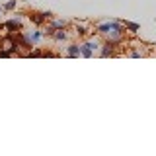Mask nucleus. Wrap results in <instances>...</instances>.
<instances>
[{"label": "nucleus", "instance_id": "1", "mask_svg": "<svg viewBox=\"0 0 156 156\" xmlns=\"http://www.w3.org/2000/svg\"><path fill=\"white\" fill-rule=\"evenodd\" d=\"M4 29H8V33H18V31H22V14H16V18L4 22Z\"/></svg>", "mask_w": 156, "mask_h": 156}, {"label": "nucleus", "instance_id": "2", "mask_svg": "<svg viewBox=\"0 0 156 156\" xmlns=\"http://www.w3.org/2000/svg\"><path fill=\"white\" fill-rule=\"evenodd\" d=\"M29 22L31 23H35V26H43V23L47 22V16H45V12H33V14H29Z\"/></svg>", "mask_w": 156, "mask_h": 156}, {"label": "nucleus", "instance_id": "3", "mask_svg": "<svg viewBox=\"0 0 156 156\" xmlns=\"http://www.w3.org/2000/svg\"><path fill=\"white\" fill-rule=\"evenodd\" d=\"M26 37H27V41L35 47L37 43L43 39V31H41V29H35V31H31V33H26Z\"/></svg>", "mask_w": 156, "mask_h": 156}, {"label": "nucleus", "instance_id": "4", "mask_svg": "<svg viewBox=\"0 0 156 156\" xmlns=\"http://www.w3.org/2000/svg\"><path fill=\"white\" fill-rule=\"evenodd\" d=\"M66 57L78 58V57H80V45H78V43H70V45L66 47Z\"/></svg>", "mask_w": 156, "mask_h": 156}, {"label": "nucleus", "instance_id": "5", "mask_svg": "<svg viewBox=\"0 0 156 156\" xmlns=\"http://www.w3.org/2000/svg\"><path fill=\"white\" fill-rule=\"evenodd\" d=\"M80 57H84V58H90V57H94V49H92L88 43L84 41L80 45Z\"/></svg>", "mask_w": 156, "mask_h": 156}, {"label": "nucleus", "instance_id": "6", "mask_svg": "<svg viewBox=\"0 0 156 156\" xmlns=\"http://www.w3.org/2000/svg\"><path fill=\"white\" fill-rule=\"evenodd\" d=\"M123 26H125V31H129V33H136L140 29V26L135 22H123Z\"/></svg>", "mask_w": 156, "mask_h": 156}, {"label": "nucleus", "instance_id": "7", "mask_svg": "<svg viewBox=\"0 0 156 156\" xmlns=\"http://www.w3.org/2000/svg\"><path fill=\"white\" fill-rule=\"evenodd\" d=\"M66 31H65V27L62 29H55V33H53V39H55V41H66Z\"/></svg>", "mask_w": 156, "mask_h": 156}, {"label": "nucleus", "instance_id": "8", "mask_svg": "<svg viewBox=\"0 0 156 156\" xmlns=\"http://www.w3.org/2000/svg\"><path fill=\"white\" fill-rule=\"evenodd\" d=\"M16 6H18V0H8V2H4V4H2L4 12H10V10H16Z\"/></svg>", "mask_w": 156, "mask_h": 156}, {"label": "nucleus", "instance_id": "9", "mask_svg": "<svg viewBox=\"0 0 156 156\" xmlns=\"http://www.w3.org/2000/svg\"><path fill=\"white\" fill-rule=\"evenodd\" d=\"M51 26L55 29H62V27H66V20H53Z\"/></svg>", "mask_w": 156, "mask_h": 156}, {"label": "nucleus", "instance_id": "10", "mask_svg": "<svg viewBox=\"0 0 156 156\" xmlns=\"http://www.w3.org/2000/svg\"><path fill=\"white\" fill-rule=\"evenodd\" d=\"M26 57H43V49H31Z\"/></svg>", "mask_w": 156, "mask_h": 156}, {"label": "nucleus", "instance_id": "11", "mask_svg": "<svg viewBox=\"0 0 156 156\" xmlns=\"http://www.w3.org/2000/svg\"><path fill=\"white\" fill-rule=\"evenodd\" d=\"M88 33V29L84 27V26H76V35H80V37H84Z\"/></svg>", "mask_w": 156, "mask_h": 156}, {"label": "nucleus", "instance_id": "12", "mask_svg": "<svg viewBox=\"0 0 156 156\" xmlns=\"http://www.w3.org/2000/svg\"><path fill=\"white\" fill-rule=\"evenodd\" d=\"M2 14H4V8H2V6H0V16H2Z\"/></svg>", "mask_w": 156, "mask_h": 156}]
</instances>
